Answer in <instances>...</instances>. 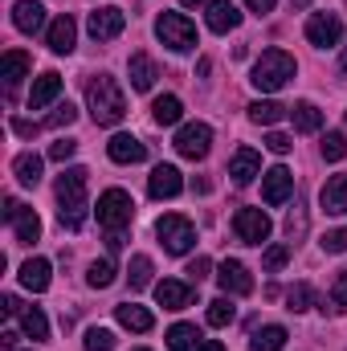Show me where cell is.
Wrapping results in <instances>:
<instances>
[{
    "label": "cell",
    "instance_id": "cell-38",
    "mask_svg": "<svg viewBox=\"0 0 347 351\" xmlns=\"http://www.w3.org/2000/svg\"><path fill=\"white\" fill-rule=\"evenodd\" d=\"M344 156H347V135L344 131H327V139H323V160L339 164Z\"/></svg>",
    "mask_w": 347,
    "mask_h": 351
},
{
    "label": "cell",
    "instance_id": "cell-39",
    "mask_svg": "<svg viewBox=\"0 0 347 351\" xmlns=\"http://www.w3.org/2000/svg\"><path fill=\"white\" fill-rule=\"evenodd\" d=\"M286 262H290V245H270V250L261 254V265H265L270 274H278Z\"/></svg>",
    "mask_w": 347,
    "mask_h": 351
},
{
    "label": "cell",
    "instance_id": "cell-52",
    "mask_svg": "<svg viewBox=\"0 0 347 351\" xmlns=\"http://www.w3.org/2000/svg\"><path fill=\"white\" fill-rule=\"evenodd\" d=\"M290 4H294V8H307V4H311V0H290Z\"/></svg>",
    "mask_w": 347,
    "mask_h": 351
},
{
    "label": "cell",
    "instance_id": "cell-5",
    "mask_svg": "<svg viewBox=\"0 0 347 351\" xmlns=\"http://www.w3.org/2000/svg\"><path fill=\"white\" fill-rule=\"evenodd\" d=\"M156 37H160L172 53L196 49V25H192L184 12H160V16H156Z\"/></svg>",
    "mask_w": 347,
    "mask_h": 351
},
{
    "label": "cell",
    "instance_id": "cell-7",
    "mask_svg": "<svg viewBox=\"0 0 347 351\" xmlns=\"http://www.w3.org/2000/svg\"><path fill=\"white\" fill-rule=\"evenodd\" d=\"M307 41L319 49H335L344 41V21L335 12H311L307 16Z\"/></svg>",
    "mask_w": 347,
    "mask_h": 351
},
{
    "label": "cell",
    "instance_id": "cell-48",
    "mask_svg": "<svg viewBox=\"0 0 347 351\" xmlns=\"http://www.w3.org/2000/svg\"><path fill=\"white\" fill-rule=\"evenodd\" d=\"M274 4H278V0H246V8H250V12H258V16L274 12Z\"/></svg>",
    "mask_w": 347,
    "mask_h": 351
},
{
    "label": "cell",
    "instance_id": "cell-3",
    "mask_svg": "<svg viewBox=\"0 0 347 351\" xmlns=\"http://www.w3.org/2000/svg\"><path fill=\"white\" fill-rule=\"evenodd\" d=\"M294 70H298V66H294V58H290L286 49H265L258 62H254L250 82H254L261 94H278V90L294 78Z\"/></svg>",
    "mask_w": 347,
    "mask_h": 351
},
{
    "label": "cell",
    "instance_id": "cell-22",
    "mask_svg": "<svg viewBox=\"0 0 347 351\" xmlns=\"http://www.w3.org/2000/svg\"><path fill=\"white\" fill-rule=\"evenodd\" d=\"M58 94H62V74L45 70V74L33 82V90H29V110H41V106H49Z\"/></svg>",
    "mask_w": 347,
    "mask_h": 351
},
{
    "label": "cell",
    "instance_id": "cell-13",
    "mask_svg": "<svg viewBox=\"0 0 347 351\" xmlns=\"http://www.w3.org/2000/svg\"><path fill=\"white\" fill-rule=\"evenodd\" d=\"M217 282H221V290L225 294H254V278H250V269L241 262H233V258H225L221 262V269H217Z\"/></svg>",
    "mask_w": 347,
    "mask_h": 351
},
{
    "label": "cell",
    "instance_id": "cell-36",
    "mask_svg": "<svg viewBox=\"0 0 347 351\" xmlns=\"http://www.w3.org/2000/svg\"><path fill=\"white\" fill-rule=\"evenodd\" d=\"M311 302H315V290L307 286V282H298V286H290L286 290V311H311Z\"/></svg>",
    "mask_w": 347,
    "mask_h": 351
},
{
    "label": "cell",
    "instance_id": "cell-24",
    "mask_svg": "<svg viewBox=\"0 0 347 351\" xmlns=\"http://www.w3.org/2000/svg\"><path fill=\"white\" fill-rule=\"evenodd\" d=\"M127 74H131V86L135 90H152L156 86V78H160V70H156V62H152L147 53H131Z\"/></svg>",
    "mask_w": 347,
    "mask_h": 351
},
{
    "label": "cell",
    "instance_id": "cell-14",
    "mask_svg": "<svg viewBox=\"0 0 347 351\" xmlns=\"http://www.w3.org/2000/svg\"><path fill=\"white\" fill-rule=\"evenodd\" d=\"M147 192H152V200H172L184 192V176L176 172L172 164H160L156 172L147 176Z\"/></svg>",
    "mask_w": 347,
    "mask_h": 351
},
{
    "label": "cell",
    "instance_id": "cell-30",
    "mask_svg": "<svg viewBox=\"0 0 347 351\" xmlns=\"http://www.w3.org/2000/svg\"><path fill=\"white\" fill-rule=\"evenodd\" d=\"M286 327H278V323H270V327H261L254 331V339H250V351H282L286 348Z\"/></svg>",
    "mask_w": 347,
    "mask_h": 351
},
{
    "label": "cell",
    "instance_id": "cell-28",
    "mask_svg": "<svg viewBox=\"0 0 347 351\" xmlns=\"http://www.w3.org/2000/svg\"><path fill=\"white\" fill-rule=\"evenodd\" d=\"M290 114V106H282V102H274V98H258V102H250V119L258 123V127H274L278 119H286Z\"/></svg>",
    "mask_w": 347,
    "mask_h": 351
},
{
    "label": "cell",
    "instance_id": "cell-49",
    "mask_svg": "<svg viewBox=\"0 0 347 351\" xmlns=\"http://www.w3.org/2000/svg\"><path fill=\"white\" fill-rule=\"evenodd\" d=\"M0 311H4V315H21V302H16L12 294H4V298H0Z\"/></svg>",
    "mask_w": 347,
    "mask_h": 351
},
{
    "label": "cell",
    "instance_id": "cell-46",
    "mask_svg": "<svg viewBox=\"0 0 347 351\" xmlns=\"http://www.w3.org/2000/svg\"><path fill=\"white\" fill-rule=\"evenodd\" d=\"M208 269H213V262H208V258H196V262H188V269H184V274H188L192 282H200Z\"/></svg>",
    "mask_w": 347,
    "mask_h": 351
},
{
    "label": "cell",
    "instance_id": "cell-33",
    "mask_svg": "<svg viewBox=\"0 0 347 351\" xmlns=\"http://www.w3.org/2000/svg\"><path fill=\"white\" fill-rule=\"evenodd\" d=\"M21 331H25L33 343H41V339H49V319H45L37 306H25V311H21Z\"/></svg>",
    "mask_w": 347,
    "mask_h": 351
},
{
    "label": "cell",
    "instance_id": "cell-50",
    "mask_svg": "<svg viewBox=\"0 0 347 351\" xmlns=\"http://www.w3.org/2000/svg\"><path fill=\"white\" fill-rule=\"evenodd\" d=\"M106 250L119 254V250H123V233H106Z\"/></svg>",
    "mask_w": 347,
    "mask_h": 351
},
{
    "label": "cell",
    "instance_id": "cell-54",
    "mask_svg": "<svg viewBox=\"0 0 347 351\" xmlns=\"http://www.w3.org/2000/svg\"><path fill=\"white\" fill-rule=\"evenodd\" d=\"M180 4H188V8H192V4H204V0H180Z\"/></svg>",
    "mask_w": 347,
    "mask_h": 351
},
{
    "label": "cell",
    "instance_id": "cell-51",
    "mask_svg": "<svg viewBox=\"0 0 347 351\" xmlns=\"http://www.w3.org/2000/svg\"><path fill=\"white\" fill-rule=\"evenodd\" d=\"M196 351H225V348H221L217 339H204V343H200V348H196Z\"/></svg>",
    "mask_w": 347,
    "mask_h": 351
},
{
    "label": "cell",
    "instance_id": "cell-55",
    "mask_svg": "<svg viewBox=\"0 0 347 351\" xmlns=\"http://www.w3.org/2000/svg\"><path fill=\"white\" fill-rule=\"evenodd\" d=\"M135 351H147V348H135Z\"/></svg>",
    "mask_w": 347,
    "mask_h": 351
},
{
    "label": "cell",
    "instance_id": "cell-35",
    "mask_svg": "<svg viewBox=\"0 0 347 351\" xmlns=\"http://www.w3.org/2000/svg\"><path fill=\"white\" fill-rule=\"evenodd\" d=\"M131 290H143V286H152V258L147 254H135L131 258Z\"/></svg>",
    "mask_w": 347,
    "mask_h": 351
},
{
    "label": "cell",
    "instance_id": "cell-8",
    "mask_svg": "<svg viewBox=\"0 0 347 351\" xmlns=\"http://www.w3.org/2000/svg\"><path fill=\"white\" fill-rule=\"evenodd\" d=\"M208 147H213V127L208 123H184L176 131V152L184 160H204Z\"/></svg>",
    "mask_w": 347,
    "mask_h": 351
},
{
    "label": "cell",
    "instance_id": "cell-10",
    "mask_svg": "<svg viewBox=\"0 0 347 351\" xmlns=\"http://www.w3.org/2000/svg\"><path fill=\"white\" fill-rule=\"evenodd\" d=\"M270 217L261 213V208H237L233 213V233H237V241L241 245H261L265 237H270Z\"/></svg>",
    "mask_w": 347,
    "mask_h": 351
},
{
    "label": "cell",
    "instance_id": "cell-6",
    "mask_svg": "<svg viewBox=\"0 0 347 351\" xmlns=\"http://www.w3.org/2000/svg\"><path fill=\"white\" fill-rule=\"evenodd\" d=\"M156 237H160V245H164L168 254H176V258H184V254L196 245V229H192V221L180 217V213H168V217L156 221Z\"/></svg>",
    "mask_w": 347,
    "mask_h": 351
},
{
    "label": "cell",
    "instance_id": "cell-27",
    "mask_svg": "<svg viewBox=\"0 0 347 351\" xmlns=\"http://www.w3.org/2000/svg\"><path fill=\"white\" fill-rule=\"evenodd\" d=\"M12 172H16V180H21L25 188H37V184H41V156H37V152H21V156L12 160Z\"/></svg>",
    "mask_w": 347,
    "mask_h": 351
},
{
    "label": "cell",
    "instance_id": "cell-25",
    "mask_svg": "<svg viewBox=\"0 0 347 351\" xmlns=\"http://www.w3.org/2000/svg\"><path fill=\"white\" fill-rule=\"evenodd\" d=\"M49 262L45 258H29V262L21 265V286L25 290H33V294H41V290H49Z\"/></svg>",
    "mask_w": 347,
    "mask_h": 351
},
{
    "label": "cell",
    "instance_id": "cell-18",
    "mask_svg": "<svg viewBox=\"0 0 347 351\" xmlns=\"http://www.w3.org/2000/svg\"><path fill=\"white\" fill-rule=\"evenodd\" d=\"M106 156H110L115 164H143V160H147V147H143L135 135H115V139L106 143Z\"/></svg>",
    "mask_w": 347,
    "mask_h": 351
},
{
    "label": "cell",
    "instance_id": "cell-1",
    "mask_svg": "<svg viewBox=\"0 0 347 351\" xmlns=\"http://www.w3.org/2000/svg\"><path fill=\"white\" fill-rule=\"evenodd\" d=\"M86 168H66L58 176V221L70 233H78L86 225Z\"/></svg>",
    "mask_w": 347,
    "mask_h": 351
},
{
    "label": "cell",
    "instance_id": "cell-53",
    "mask_svg": "<svg viewBox=\"0 0 347 351\" xmlns=\"http://www.w3.org/2000/svg\"><path fill=\"white\" fill-rule=\"evenodd\" d=\"M339 70H347V49H344V58H339Z\"/></svg>",
    "mask_w": 347,
    "mask_h": 351
},
{
    "label": "cell",
    "instance_id": "cell-43",
    "mask_svg": "<svg viewBox=\"0 0 347 351\" xmlns=\"http://www.w3.org/2000/svg\"><path fill=\"white\" fill-rule=\"evenodd\" d=\"M74 152H78L74 139H58V143L49 147V160H53V164H66V160H74Z\"/></svg>",
    "mask_w": 347,
    "mask_h": 351
},
{
    "label": "cell",
    "instance_id": "cell-40",
    "mask_svg": "<svg viewBox=\"0 0 347 351\" xmlns=\"http://www.w3.org/2000/svg\"><path fill=\"white\" fill-rule=\"evenodd\" d=\"M115 348V335L106 327H90L86 331V351H110Z\"/></svg>",
    "mask_w": 347,
    "mask_h": 351
},
{
    "label": "cell",
    "instance_id": "cell-29",
    "mask_svg": "<svg viewBox=\"0 0 347 351\" xmlns=\"http://www.w3.org/2000/svg\"><path fill=\"white\" fill-rule=\"evenodd\" d=\"M180 114H184V102H180L176 94H160V98L152 102V119H156L160 127H176Z\"/></svg>",
    "mask_w": 347,
    "mask_h": 351
},
{
    "label": "cell",
    "instance_id": "cell-16",
    "mask_svg": "<svg viewBox=\"0 0 347 351\" xmlns=\"http://www.w3.org/2000/svg\"><path fill=\"white\" fill-rule=\"evenodd\" d=\"M74 41H78V25H74V16H70V12H62V16L49 25L45 45H49L53 53H70V49H74Z\"/></svg>",
    "mask_w": 347,
    "mask_h": 351
},
{
    "label": "cell",
    "instance_id": "cell-34",
    "mask_svg": "<svg viewBox=\"0 0 347 351\" xmlns=\"http://www.w3.org/2000/svg\"><path fill=\"white\" fill-rule=\"evenodd\" d=\"M233 315H237V306L229 302V294L208 302V327H229V323H233Z\"/></svg>",
    "mask_w": 347,
    "mask_h": 351
},
{
    "label": "cell",
    "instance_id": "cell-45",
    "mask_svg": "<svg viewBox=\"0 0 347 351\" xmlns=\"http://www.w3.org/2000/svg\"><path fill=\"white\" fill-rule=\"evenodd\" d=\"M323 250H327V254H347V229H331V233L323 237Z\"/></svg>",
    "mask_w": 347,
    "mask_h": 351
},
{
    "label": "cell",
    "instance_id": "cell-37",
    "mask_svg": "<svg viewBox=\"0 0 347 351\" xmlns=\"http://www.w3.org/2000/svg\"><path fill=\"white\" fill-rule=\"evenodd\" d=\"M86 282L94 286V290H106V286L115 282V262H110V258L94 262V265H90V274H86Z\"/></svg>",
    "mask_w": 347,
    "mask_h": 351
},
{
    "label": "cell",
    "instance_id": "cell-12",
    "mask_svg": "<svg viewBox=\"0 0 347 351\" xmlns=\"http://www.w3.org/2000/svg\"><path fill=\"white\" fill-rule=\"evenodd\" d=\"M290 192H294V176H290V168H270V172H261V200L265 204H286L290 200Z\"/></svg>",
    "mask_w": 347,
    "mask_h": 351
},
{
    "label": "cell",
    "instance_id": "cell-31",
    "mask_svg": "<svg viewBox=\"0 0 347 351\" xmlns=\"http://www.w3.org/2000/svg\"><path fill=\"white\" fill-rule=\"evenodd\" d=\"M25 74H29V58H25L21 49H8V53H4V62H0V78H4V86L12 90Z\"/></svg>",
    "mask_w": 347,
    "mask_h": 351
},
{
    "label": "cell",
    "instance_id": "cell-17",
    "mask_svg": "<svg viewBox=\"0 0 347 351\" xmlns=\"http://www.w3.org/2000/svg\"><path fill=\"white\" fill-rule=\"evenodd\" d=\"M12 25L33 37V33L45 29V8H41L37 0H16V4H12Z\"/></svg>",
    "mask_w": 347,
    "mask_h": 351
},
{
    "label": "cell",
    "instance_id": "cell-42",
    "mask_svg": "<svg viewBox=\"0 0 347 351\" xmlns=\"http://www.w3.org/2000/svg\"><path fill=\"white\" fill-rule=\"evenodd\" d=\"M74 119H78V110H74L70 102H62V106H58V110H53V114L45 119V127H70Z\"/></svg>",
    "mask_w": 347,
    "mask_h": 351
},
{
    "label": "cell",
    "instance_id": "cell-11",
    "mask_svg": "<svg viewBox=\"0 0 347 351\" xmlns=\"http://www.w3.org/2000/svg\"><path fill=\"white\" fill-rule=\"evenodd\" d=\"M86 29H90L94 41H115V37L127 29V12H123V8H110V4H106V8H94L90 21H86Z\"/></svg>",
    "mask_w": 347,
    "mask_h": 351
},
{
    "label": "cell",
    "instance_id": "cell-2",
    "mask_svg": "<svg viewBox=\"0 0 347 351\" xmlns=\"http://www.w3.org/2000/svg\"><path fill=\"white\" fill-rule=\"evenodd\" d=\"M86 106H90V119H94L98 127H119L123 114H127L123 86H119L110 74H94L86 82Z\"/></svg>",
    "mask_w": 347,
    "mask_h": 351
},
{
    "label": "cell",
    "instance_id": "cell-4",
    "mask_svg": "<svg viewBox=\"0 0 347 351\" xmlns=\"http://www.w3.org/2000/svg\"><path fill=\"white\" fill-rule=\"evenodd\" d=\"M98 225L106 229V233H123L127 225H131V217H135V200L123 192V188H106L102 196H98Z\"/></svg>",
    "mask_w": 347,
    "mask_h": 351
},
{
    "label": "cell",
    "instance_id": "cell-20",
    "mask_svg": "<svg viewBox=\"0 0 347 351\" xmlns=\"http://www.w3.org/2000/svg\"><path fill=\"white\" fill-rule=\"evenodd\" d=\"M319 204L331 213V217H344L347 213V176H327L323 192H319Z\"/></svg>",
    "mask_w": 347,
    "mask_h": 351
},
{
    "label": "cell",
    "instance_id": "cell-26",
    "mask_svg": "<svg viewBox=\"0 0 347 351\" xmlns=\"http://www.w3.org/2000/svg\"><path fill=\"white\" fill-rule=\"evenodd\" d=\"M290 119H294V131H302V135H315L323 127V110L315 102H294L290 106Z\"/></svg>",
    "mask_w": 347,
    "mask_h": 351
},
{
    "label": "cell",
    "instance_id": "cell-32",
    "mask_svg": "<svg viewBox=\"0 0 347 351\" xmlns=\"http://www.w3.org/2000/svg\"><path fill=\"white\" fill-rule=\"evenodd\" d=\"M204 343L200 339V331L192 327V323H176V327H168V348L172 351H196Z\"/></svg>",
    "mask_w": 347,
    "mask_h": 351
},
{
    "label": "cell",
    "instance_id": "cell-41",
    "mask_svg": "<svg viewBox=\"0 0 347 351\" xmlns=\"http://www.w3.org/2000/svg\"><path fill=\"white\" fill-rule=\"evenodd\" d=\"M331 306L335 311H347V269L335 274V286H331Z\"/></svg>",
    "mask_w": 347,
    "mask_h": 351
},
{
    "label": "cell",
    "instance_id": "cell-47",
    "mask_svg": "<svg viewBox=\"0 0 347 351\" xmlns=\"http://www.w3.org/2000/svg\"><path fill=\"white\" fill-rule=\"evenodd\" d=\"M41 127H45V123H29V119H12V131H16V135H25V139H29V135H37Z\"/></svg>",
    "mask_w": 347,
    "mask_h": 351
},
{
    "label": "cell",
    "instance_id": "cell-15",
    "mask_svg": "<svg viewBox=\"0 0 347 351\" xmlns=\"http://www.w3.org/2000/svg\"><path fill=\"white\" fill-rule=\"evenodd\" d=\"M156 302L164 311H184V306H192V286L176 282V278H164V282H156Z\"/></svg>",
    "mask_w": 347,
    "mask_h": 351
},
{
    "label": "cell",
    "instance_id": "cell-21",
    "mask_svg": "<svg viewBox=\"0 0 347 351\" xmlns=\"http://www.w3.org/2000/svg\"><path fill=\"white\" fill-rule=\"evenodd\" d=\"M229 176H233L237 184H250L254 176H261V156L254 147H237L233 160H229Z\"/></svg>",
    "mask_w": 347,
    "mask_h": 351
},
{
    "label": "cell",
    "instance_id": "cell-44",
    "mask_svg": "<svg viewBox=\"0 0 347 351\" xmlns=\"http://www.w3.org/2000/svg\"><path fill=\"white\" fill-rule=\"evenodd\" d=\"M265 147H270L274 156H286V152L294 147V139H290V135H282V131H270V135H265Z\"/></svg>",
    "mask_w": 347,
    "mask_h": 351
},
{
    "label": "cell",
    "instance_id": "cell-23",
    "mask_svg": "<svg viewBox=\"0 0 347 351\" xmlns=\"http://www.w3.org/2000/svg\"><path fill=\"white\" fill-rule=\"evenodd\" d=\"M115 319H119L127 331H139V335H147V331L156 327L152 311H147V306H135V302H123V306H115Z\"/></svg>",
    "mask_w": 347,
    "mask_h": 351
},
{
    "label": "cell",
    "instance_id": "cell-9",
    "mask_svg": "<svg viewBox=\"0 0 347 351\" xmlns=\"http://www.w3.org/2000/svg\"><path fill=\"white\" fill-rule=\"evenodd\" d=\"M4 221L12 225V233H16L21 245H33L41 237V217L29 204H21V200H4Z\"/></svg>",
    "mask_w": 347,
    "mask_h": 351
},
{
    "label": "cell",
    "instance_id": "cell-19",
    "mask_svg": "<svg viewBox=\"0 0 347 351\" xmlns=\"http://www.w3.org/2000/svg\"><path fill=\"white\" fill-rule=\"evenodd\" d=\"M241 25V12L233 0H208V29L213 33H233Z\"/></svg>",
    "mask_w": 347,
    "mask_h": 351
}]
</instances>
